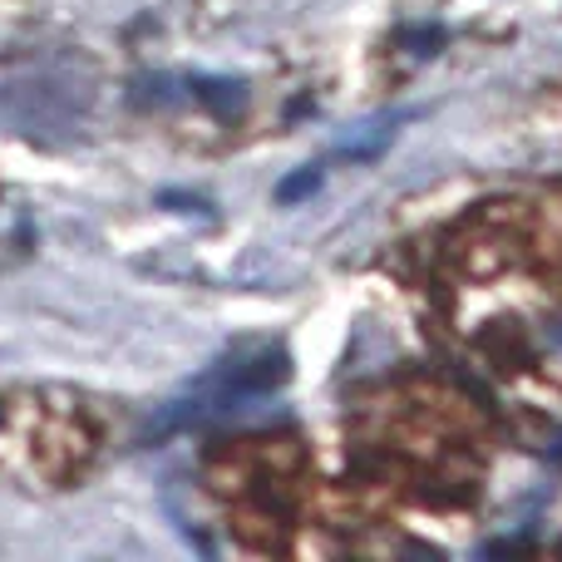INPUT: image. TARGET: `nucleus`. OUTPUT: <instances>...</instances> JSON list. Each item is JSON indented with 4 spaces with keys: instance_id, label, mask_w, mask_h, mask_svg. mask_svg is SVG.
Wrapping results in <instances>:
<instances>
[{
    "instance_id": "f03ea898",
    "label": "nucleus",
    "mask_w": 562,
    "mask_h": 562,
    "mask_svg": "<svg viewBox=\"0 0 562 562\" xmlns=\"http://www.w3.org/2000/svg\"><path fill=\"white\" fill-rule=\"evenodd\" d=\"M321 188V168H306V173H291V178H281L277 183V203L281 207H291V203H306L311 193Z\"/></svg>"
},
{
    "instance_id": "f257e3e1",
    "label": "nucleus",
    "mask_w": 562,
    "mask_h": 562,
    "mask_svg": "<svg viewBox=\"0 0 562 562\" xmlns=\"http://www.w3.org/2000/svg\"><path fill=\"white\" fill-rule=\"evenodd\" d=\"M193 89H198V99H203L207 109H217L223 119L243 114V104H247V85H243V79H193Z\"/></svg>"
}]
</instances>
